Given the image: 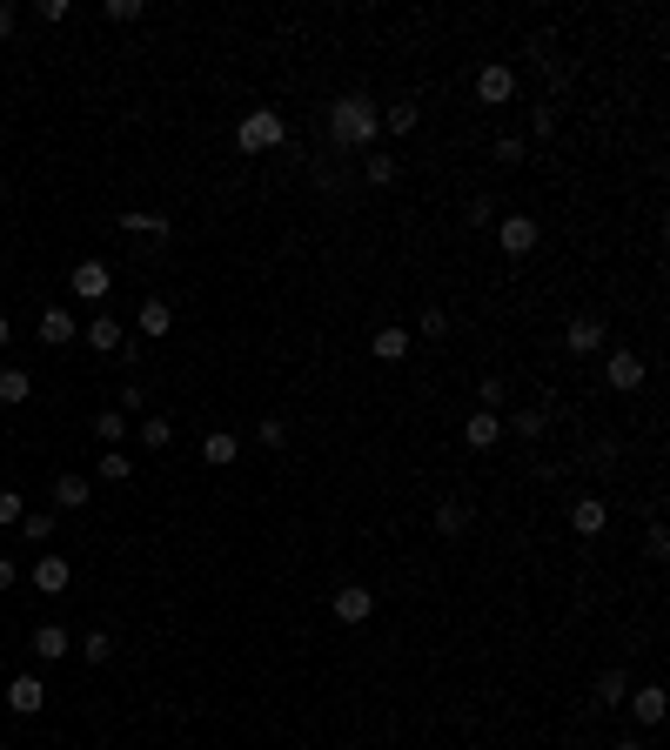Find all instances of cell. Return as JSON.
<instances>
[{
    "label": "cell",
    "mask_w": 670,
    "mask_h": 750,
    "mask_svg": "<svg viewBox=\"0 0 670 750\" xmlns=\"http://www.w3.org/2000/svg\"><path fill=\"white\" fill-rule=\"evenodd\" d=\"M67 650H74V637H67L61 623H41V630H34V657H41V663L67 657Z\"/></svg>",
    "instance_id": "obj_20"
},
{
    "label": "cell",
    "mask_w": 670,
    "mask_h": 750,
    "mask_svg": "<svg viewBox=\"0 0 670 750\" xmlns=\"http://www.w3.org/2000/svg\"><path fill=\"white\" fill-rule=\"evenodd\" d=\"M543 422H550L543 409H516V416L503 422V436H523V442H536V436H543Z\"/></svg>",
    "instance_id": "obj_27"
},
{
    "label": "cell",
    "mask_w": 670,
    "mask_h": 750,
    "mask_svg": "<svg viewBox=\"0 0 670 750\" xmlns=\"http://www.w3.org/2000/svg\"><path fill=\"white\" fill-rule=\"evenodd\" d=\"M81 342H88L94 355H121V342H128V329L114 322L108 309H94V322H81Z\"/></svg>",
    "instance_id": "obj_9"
},
{
    "label": "cell",
    "mask_w": 670,
    "mask_h": 750,
    "mask_svg": "<svg viewBox=\"0 0 670 750\" xmlns=\"http://www.w3.org/2000/svg\"><path fill=\"white\" fill-rule=\"evenodd\" d=\"M603 335H610V329H603L597 315H577V322L563 329V349H570V355H597V349H603Z\"/></svg>",
    "instance_id": "obj_14"
},
{
    "label": "cell",
    "mask_w": 670,
    "mask_h": 750,
    "mask_svg": "<svg viewBox=\"0 0 670 750\" xmlns=\"http://www.w3.org/2000/svg\"><path fill=\"white\" fill-rule=\"evenodd\" d=\"M503 396H510V389H503V375H483V409H496Z\"/></svg>",
    "instance_id": "obj_41"
},
{
    "label": "cell",
    "mask_w": 670,
    "mask_h": 750,
    "mask_svg": "<svg viewBox=\"0 0 670 750\" xmlns=\"http://www.w3.org/2000/svg\"><path fill=\"white\" fill-rule=\"evenodd\" d=\"M21 516H27L21 489H0V530H21Z\"/></svg>",
    "instance_id": "obj_33"
},
{
    "label": "cell",
    "mask_w": 670,
    "mask_h": 750,
    "mask_svg": "<svg viewBox=\"0 0 670 750\" xmlns=\"http://www.w3.org/2000/svg\"><path fill=\"white\" fill-rule=\"evenodd\" d=\"M27 576H34V590H41V596H67V583H74V563H67V556H54V550H41Z\"/></svg>",
    "instance_id": "obj_7"
},
{
    "label": "cell",
    "mask_w": 670,
    "mask_h": 750,
    "mask_svg": "<svg viewBox=\"0 0 670 750\" xmlns=\"http://www.w3.org/2000/svg\"><path fill=\"white\" fill-rule=\"evenodd\" d=\"M88 496H94L88 476H54V503H61V509H81Z\"/></svg>",
    "instance_id": "obj_24"
},
{
    "label": "cell",
    "mask_w": 670,
    "mask_h": 750,
    "mask_svg": "<svg viewBox=\"0 0 670 750\" xmlns=\"http://www.w3.org/2000/svg\"><path fill=\"white\" fill-rule=\"evenodd\" d=\"M362 175H369V188H389L402 168H396V155H362Z\"/></svg>",
    "instance_id": "obj_30"
},
{
    "label": "cell",
    "mask_w": 670,
    "mask_h": 750,
    "mask_svg": "<svg viewBox=\"0 0 670 750\" xmlns=\"http://www.w3.org/2000/svg\"><path fill=\"white\" fill-rule=\"evenodd\" d=\"M624 704H630V717H637L644 730H650V724H664V710H670V704H664V684H637Z\"/></svg>",
    "instance_id": "obj_12"
},
{
    "label": "cell",
    "mask_w": 670,
    "mask_h": 750,
    "mask_svg": "<svg viewBox=\"0 0 670 750\" xmlns=\"http://www.w3.org/2000/svg\"><path fill=\"white\" fill-rule=\"evenodd\" d=\"M416 121H423V108H416V101H396V108L382 114V128H389V134H416Z\"/></svg>",
    "instance_id": "obj_29"
},
{
    "label": "cell",
    "mask_w": 670,
    "mask_h": 750,
    "mask_svg": "<svg viewBox=\"0 0 670 750\" xmlns=\"http://www.w3.org/2000/svg\"><path fill=\"white\" fill-rule=\"evenodd\" d=\"M416 329H423L429 342H443V335H449V309H423V315H416Z\"/></svg>",
    "instance_id": "obj_35"
},
{
    "label": "cell",
    "mask_w": 670,
    "mask_h": 750,
    "mask_svg": "<svg viewBox=\"0 0 670 750\" xmlns=\"http://www.w3.org/2000/svg\"><path fill=\"white\" fill-rule=\"evenodd\" d=\"M7 335H14V322H7V315H0V349H7Z\"/></svg>",
    "instance_id": "obj_45"
},
{
    "label": "cell",
    "mask_w": 670,
    "mask_h": 750,
    "mask_svg": "<svg viewBox=\"0 0 670 750\" xmlns=\"http://www.w3.org/2000/svg\"><path fill=\"white\" fill-rule=\"evenodd\" d=\"M644 550L650 556H670V530H664V523H650V530H644Z\"/></svg>",
    "instance_id": "obj_39"
},
{
    "label": "cell",
    "mask_w": 670,
    "mask_h": 750,
    "mask_svg": "<svg viewBox=\"0 0 670 750\" xmlns=\"http://www.w3.org/2000/svg\"><path fill=\"white\" fill-rule=\"evenodd\" d=\"M21 536L47 543V536H61V516H54V509H27V516H21Z\"/></svg>",
    "instance_id": "obj_26"
},
{
    "label": "cell",
    "mask_w": 670,
    "mask_h": 750,
    "mask_svg": "<svg viewBox=\"0 0 670 750\" xmlns=\"http://www.w3.org/2000/svg\"><path fill=\"white\" fill-rule=\"evenodd\" d=\"M255 442H262V449H289V422H282V416H268L262 429H255Z\"/></svg>",
    "instance_id": "obj_34"
},
{
    "label": "cell",
    "mask_w": 670,
    "mask_h": 750,
    "mask_svg": "<svg viewBox=\"0 0 670 750\" xmlns=\"http://www.w3.org/2000/svg\"><path fill=\"white\" fill-rule=\"evenodd\" d=\"M409 342H416V335L402 329V322H389V329L369 335V355H376V362H402V355H409Z\"/></svg>",
    "instance_id": "obj_16"
},
{
    "label": "cell",
    "mask_w": 670,
    "mask_h": 750,
    "mask_svg": "<svg viewBox=\"0 0 670 750\" xmlns=\"http://www.w3.org/2000/svg\"><path fill=\"white\" fill-rule=\"evenodd\" d=\"M603 523H610V509H603L597 496H577V503H570V530L577 536H603Z\"/></svg>",
    "instance_id": "obj_18"
},
{
    "label": "cell",
    "mask_w": 670,
    "mask_h": 750,
    "mask_svg": "<svg viewBox=\"0 0 670 750\" xmlns=\"http://www.w3.org/2000/svg\"><path fill=\"white\" fill-rule=\"evenodd\" d=\"M469 516H476V509H469L463 496H449V503H436V536H463V530H469Z\"/></svg>",
    "instance_id": "obj_19"
},
{
    "label": "cell",
    "mask_w": 670,
    "mask_h": 750,
    "mask_svg": "<svg viewBox=\"0 0 670 750\" xmlns=\"http://www.w3.org/2000/svg\"><path fill=\"white\" fill-rule=\"evenodd\" d=\"M610 750H644V744H637V737H617V744H610Z\"/></svg>",
    "instance_id": "obj_44"
},
{
    "label": "cell",
    "mask_w": 670,
    "mask_h": 750,
    "mask_svg": "<svg viewBox=\"0 0 670 750\" xmlns=\"http://www.w3.org/2000/svg\"><path fill=\"white\" fill-rule=\"evenodd\" d=\"M94 476H101V483H128V476H134V463L121 456V449H108V456L94 463Z\"/></svg>",
    "instance_id": "obj_32"
},
{
    "label": "cell",
    "mask_w": 670,
    "mask_h": 750,
    "mask_svg": "<svg viewBox=\"0 0 670 750\" xmlns=\"http://www.w3.org/2000/svg\"><path fill=\"white\" fill-rule=\"evenodd\" d=\"M496 221V201L490 195H469V228H490Z\"/></svg>",
    "instance_id": "obj_37"
},
{
    "label": "cell",
    "mask_w": 670,
    "mask_h": 750,
    "mask_svg": "<svg viewBox=\"0 0 670 750\" xmlns=\"http://www.w3.org/2000/svg\"><path fill=\"white\" fill-rule=\"evenodd\" d=\"M41 704H47L41 677H14V684H7V710H14V717H34Z\"/></svg>",
    "instance_id": "obj_17"
},
{
    "label": "cell",
    "mask_w": 670,
    "mask_h": 750,
    "mask_svg": "<svg viewBox=\"0 0 670 750\" xmlns=\"http://www.w3.org/2000/svg\"><path fill=\"white\" fill-rule=\"evenodd\" d=\"M168 329H175V309H168L161 295H148V302L134 309V335H148V342H161Z\"/></svg>",
    "instance_id": "obj_11"
},
{
    "label": "cell",
    "mask_w": 670,
    "mask_h": 750,
    "mask_svg": "<svg viewBox=\"0 0 670 750\" xmlns=\"http://www.w3.org/2000/svg\"><path fill=\"white\" fill-rule=\"evenodd\" d=\"M644 355H630V349H610V362H603V382L617 389V396H637L644 389Z\"/></svg>",
    "instance_id": "obj_6"
},
{
    "label": "cell",
    "mask_w": 670,
    "mask_h": 750,
    "mask_svg": "<svg viewBox=\"0 0 670 750\" xmlns=\"http://www.w3.org/2000/svg\"><path fill=\"white\" fill-rule=\"evenodd\" d=\"M121 228H128V235H148V242H168V235H175L168 215H121Z\"/></svg>",
    "instance_id": "obj_22"
},
{
    "label": "cell",
    "mask_w": 670,
    "mask_h": 750,
    "mask_svg": "<svg viewBox=\"0 0 670 750\" xmlns=\"http://www.w3.org/2000/svg\"><path fill=\"white\" fill-rule=\"evenodd\" d=\"M134 436H141V449H168V442H175V422L168 416H141L134 422Z\"/></svg>",
    "instance_id": "obj_23"
},
{
    "label": "cell",
    "mask_w": 670,
    "mask_h": 750,
    "mask_svg": "<svg viewBox=\"0 0 670 750\" xmlns=\"http://www.w3.org/2000/svg\"><path fill=\"white\" fill-rule=\"evenodd\" d=\"M14 576H21V570H14V563L0 556V590H14Z\"/></svg>",
    "instance_id": "obj_43"
},
{
    "label": "cell",
    "mask_w": 670,
    "mask_h": 750,
    "mask_svg": "<svg viewBox=\"0 0 670 750\" xmlns=\"http://www.w3.org/2000/svg\"><path fill=\"white\" fill-rule=\"evenodd\" d=\"M14 21H21V14H14V7H7V0H0V41H7V34H14Z\"/></svg>",
    "instance_id": "obj_42"
},
{
    "label": "cell",
    "mask_w": 670,
    "mask_h": 750,
    "mask_svg": "<svg viewBox=\"0 0 670 750\" xmlns=\"http://www.w3.org/2000/svg\"><path fill=\"white\" fill-rule=\"evenodd\" d=\"M382 134V114L369 94H342V101H329V141L335 148H369Z\"/></svg>",
    "instance_id": "obj_1"
},
{
    "label": "cell",
    "mask_w": 670,
    "mask_h": 750,
    "mask_svg": "<svg viewBox=\"0 0 670 750\" xmlns=\"http://www.w3.org/2000/svg\"><path fill=\"white\" fill-rule=\"evenodd\" d=\"M282 141H289V121H282L275 108L242 114V128H235V148H242V155H275Z\"/></svg>",
    "instance_id": "obj_2"
},
{
    "label": "cell",
    "mask_w": 670,
    "mask_h": 750,
    "mask_svg": "<svg viewBox=\"0 0 670 750\" xmlns=\"http://www.w3.org/2000/svg\"><path fill=\"white\" fill-rule=\"evenodd\" d=\"M235 456H242V436H235V429H208V436H201V463L208 469H228Z\"/></svg>",
    "instance_id": "obj_15"
},
{
    "label": "cell",
    "mask_w": 670,
    "mask_h": 750,
    "mask_svg": "<svg viewBox=\"0 0 670 750\" xmlns=\"http://www.w3.org/2000/svg\"><path fill=\"white\" fill-rule=\"evenodd\" d=\"M496 161H503V168H523V141L503 134V141H496Z\"/></svg>",
    "instance_id": "obj_38"
},
{
    "label": "cell",
    "mask_w": 670,
    "mask_h": 750,
    "mask_svg": "<svg viewBox=\"0 0 670 750\" xmlns=\"http://www.w3.org/2000/svg\"><path fill=\"white\" fill-rule=\"evenodd\" d=\"M121 416H148V389H141V382L121 389Z\"/></svg>",
    "instance_id": "obj_36"
},
{
    "label": "cell",
    "mask_w": 670,
    "mask_h": 750,
    "mask_svg": "<svg viewBox=\"0 0 670 750\" xmlns=\"http://www.w3.org/2000/svg\"><path fill=\"white\" fill-rule=\"evenodd\" d=\"M108 288H114V268L108 262H81L74 275H67V295H74V302H88V309L108 302Z\"/></svg>",
    "instance_id": "obj_5"
},
{
    "label": "cell",
    "mask_w": 670,
    "mask_h": 750,
    "mask_svg": "<svg viewBox=\"0 0 670 750\" xmlns=\"http://www.w3.org/2000/svg\"><path fill=\"white\" fill-rule=\"evenodd\" d=\"M329 610H335V623H369V617H376V590H362V583H342V590L329 596Z\"/></svg>",
    "instance_id": "obj_8"
},
{
    "label": "cell",
    "mask_w": 670,
    "mask_h": 750,
    "mask_svg": "<svg viewBox=\"0 0 670 750\" xmlns=\"http://www.w3.org/2000/svg\"><path fill=\"white\" fill-rule=\"evenodd\" d=\"M74 335H81V315H74V309H61V302L41 309V342H47V349H67Z\"/></svg>",
    "instance_id": "obj_10"
},
{
    "label": "cell",
    "mask_w": 670,
    "mask_h": 750,
    "mask_svg": "<svg viewBox=\"0 0 670 750\" xmlns=\"http://www.w3.org/2000/svg\"><path fill=\"white\" fill-rule=\"evenodd\" d=\"M463 442H469V449H496V442H503V416H496V409H469Z\"/></svg>",
    "instance_id": "obj_13"
},
{
    "label": "cell",
    "mask_w": 670,
    "mask_h": 750,
    "mask_svg": "<svg viewBox=\"0 0 670 750\" xmlns=\"http://www.w3.org/2000/svg\"><path fill=\"white\" fill-rule=\"evenodd\" d=\"M94 436H101V442H121V436H134V422L121 416V409H101V416H94Z\"/></svg>",
    "instance_id": "obj_31"
},
{
    "label": "cell",
    "mask_w": 670,
    "mask_h": 750,
    "mask_svg": "<svg viewBox=\"0 0 670 750\" xmlns=\"http://www.w3.org/2000/svg\"><path fill=\"white\" fill-rule=\"evenodd\" d=\"M536 242H543V228H536L530 215H496V248H503L510 262H523V255H536Z\"/></svg>",
    "instance_id": "obj_3"
},
{
    "label": "cell",
    "mask_w": 670,
    "mask_h": 750,
    "mask_svg": "<svg viewBox=\"0 0 670 750\" xmlns=\"http://www.w3.org/2000/svg\"><path fill=\"white\" fill-rule=\"evenodd\" d=\"M108 21H141V0H108Z\"/></svg>",
    "instance_id": "obj_40"
},
{
    "label": "cell",
    "mask_w": 670,
    "mask_h": 750,
    "mask_svg": "<svg viewBox=\"0 0 670 750\" xmlns=\"http://www.w3.org/2000/svg\"><path fill=\"white\" fill-rule=\"evenodd\" d=\"M476 101H483V108H510V101H516V67L510 61L476 67Z\"/></svg>",
    "instance_id": "obj_4"
},
{
    "label": "cell",
    "mask_w": 670,
    "mask_h": 750,
    "mask_svg": "<svg viewBox=\"0 0 670 750\" xmlns=\"http://www.w3.org/2000/svg\"><path fill=\"white\" fill-rule=\"evenodd\" d=\"M630 697V670H603L597 677V710H624Z\"/></svg>",
    "instance_id": "obj_21"
},
{
    "label": "cell",
    "mask_w": 670,
    "mask_h": 750,
    "mask_svg": "<svg viewBox=\"0 0 670 750\" xmlns=\"http://www.w3.org/2000/svg\"><path fill=\"white\" fill-rule=\"evenodd\" d=\"M74 650H81V663L94 670V663H108V657H114V637H108V630H88V637L74 643Z\"/></svg>",
    "instance_id": "obj_28"
},
{
    "label": "cell",
    "mask_w": 670,
    "mask_h": 750,
    "mask_svg": "<svg viewBox=\"0 0 670 750\" xmlns=\"http://www.w3.org/2000/svg\"><path fill=\"white\" fill-rule=\"evenodd\" d=\"M27 396H34V375L27 369H0V402L14 409V402H27Z\"/></svg>",
    "instance_id": "obj_25"
}]
</instances>
